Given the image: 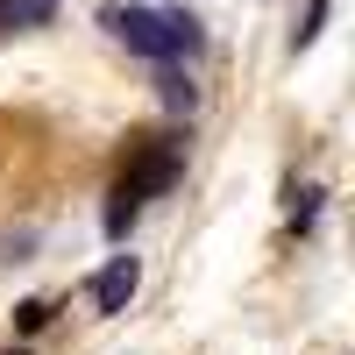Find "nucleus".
<instances>
[{
	"label": "nucleus",
	"instance_id": "nucleus-4",
	"mask_svg": "<svg viewBox=\"0 0 355 355\" xmlns=\"http://www.w3.org/2000/svg\"><path fill=\"white\" fill-rule=\"evenodd\" d=\"M157 93H164L171 114H192V107H199V85L178 71V57H171V64H157Z\"/></svg>",
	"mask_w": 355,
	"mask_h": 355
},
{
	"label": "nucleus",
	"instance_id": "nucleus-1",
	"mask_svg": "<svg viewBox=\"0 0 355 355\" xmlns=\"http://www.w3.org/2000/svg\"><path fill=\"white\" fill-rule=\"evenodd\" d=\"M178 171H185V135H150V142L135 150V164L114 178V192H107V234H114V242L135 227V214H142L157 192L178 185Z\"/></svg>",
	"mask_w": 355,
	"mask_h": 355
},
{
	"label": "nucleus",
	"instance_id": "nucleus-3",
	"mask_svg": "<svg viewBox=\"0 0 355 355\" xmlns=\"http://www.w3.org/2000/svg\"><path fill=\"white\" fill-rule=\"evenodd\" d=\"M135 284H142V263H135V256H114L107 270L93 277V313H128Z\"/></svg>",
	"mask_w": 355,
	"mask_h": 355
},
{
	"label": "nucleus",
	"instance_id": "nucleus-9",
	"mask_svg": "<svg viewBox=\"0 0 355 355\" xmlns=\"http://www.w3.org/2000/svg\"><path fill=\"white\" fill-rule=\"evenodd\" d=\"M15 355H21V348H15Z\"/></svg>",
	"mask_w": 355,
	"mask_h": 355
},
{
	"label": "nucleus",
	"instance_id": "nucleus-7",
	"mask_svg": "<svg viewBox=\"0 0 355 355\" xmlns=\"http://www.w3.org/2000/svg\"><path fill=\"white\" fill-rule=\"evenodd\" d=\"M320 214V185H291V227H313Z\"/></svg>",
	"mask_w": 355,
	"mask_h": 355
},
{
	"label": "nucleus",
	"instance_id": "nucleus-5",
	"mask_svg": "<svg viewBox=\"0 0 355 355\" xmlns=\"http://www.w3.org/2000/svg\"><path fill=\"white\" fill-rule=\"evenodd\" d=\"M0 21H21V28H43V21H50V8H43V0H0Z\"/></svg>",
	"mask_w": 355,
	"mask_h": 355
},
{
	"label": "nucleus",
	"instance_id": "nucleus-6",
	"mask_svg": "<svg viewBox=\"0 0 355 355\" xmlns=\"http://www.w3.org/2000/svg\"><path fill=\"white\" fill-rule=\"evenodd\" d=\"M50 320H57L50 299H28V306H15V334H36V327H50Z\"/></svg>",
	"mask_w": 355,
	"mask_h": 355
},
{
	"label": "nucleus",
	"instance_id": "nucleus-2",
	"mask_svg": "<svg viewBox=\"0 0 355 355\" xmlns=\"http://www.w3.org/2000/svg\"><path fill=\"white\" fill-rule=\"evenodd\" d=\"M114 36H121L135 57H150V64H171V57H199V15L171 8V15H150V8H107L100 15Z\"/></svg>",
	"mask_w": 355,
	"mask_h": 355
},
{
	"label": "nucleus",
	"instance_id": "nucleus-8",
	"mask_svg": "<svg viewBox=\"0 0 355 355\" xmlns=\"http://www.w3.org/2000/svg\"><path fill=\"white\" fill-rule=\"evenodd\" d=\"M320 21H327V0H306V21L291 28V50H306V43L320 36Z\"/></svg>",
	"mask_w": 355,
	"mask_h": 355
}]
</instances>
